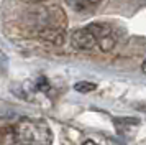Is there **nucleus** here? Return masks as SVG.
<instances>
[{
  "instance_id": "nucleus-1",
  "label": "nucleus",
  "mask_w": 146,
  "mask_h": 145,
  "mask_svg": "<svg viewBox=\"0 0 146 145\" xmlns=\"http://www.w3.org/2000/svg\"><path fill=\"white\" fill-rule=\"evenodd\" d=\"M13 137L20 145H51L53 134L43 120L21 119L13 127Z\"/></svg>"
},
{
  "instance_id": "nucleus-2",
  "label": "nucleus",
  "mask_w": 146,
  "mask_h": 145,
  "mask_svg": "<svg viewBox=\"0 0 146 145\" xmlns=\"http://www.w3.org/2000/svg\"><path fill=\"white\" fill-rule=\"evenodd\" d=\"M87 28L94 33V36L97 40V46L102 51H112L115 48L117 40H115L112 28L108 25H105V23H90Z\"/></svg>"
},
{
  "instance_id": "nucleus-3",
  "label": "nucleus",
  "mask_w": 146,
  "mask_h": 145,
  "mask_svg": "<svg viewBox=\"0 0 146 145\" xmlns=\"http://www.w3.org/2000/svg\"><path fill=\"white\" fill-rule=\"evenodd\" d=\"M71 43H72L74 48H77V50H94L95 46H97V40L94 36V33L89 30V28H79V30H76L72 32L71 35Z\"/></svg>"
},
{
  "instance_id": "nucleus-4",
  "label": "nucleus",
  "mask_w": 146,
  "mask_h": 145,
  "mask_svg": "<svg viewBox=\"0 0 146 145\" xmlns=\"http://www.w3.org/2000/svg\"><path fill=\"white\" fill-rule=\"evenodd\" d=\"M64 2L67 3V7H71L76 12H89V10L97 8L102 0H64Z\"/></svg>"
},
{
  "instance_id": "nucleus-5",
  "label": "nucleus",
  "mask_w": 146,
  "mask_h": 145,
  "mask_svg": "<svg viewBox=\"0 0 146 145\" xmlns=\"http://www.w3.org/2000/svg\"><path fill=\"white\" fill-rule=\"evenodd\" d=\"M74 89L86 94V92L95 91V89H97V86L94 84V83H89V81H80V83H76V84H74Z\"/></svg>"
},
{
  "instance_id": "nucleus-6",
  "label": "nucleus",
  "mask_w": 146,
  "mask_h": 145,
  "mask_svg": "<svg viewBox=\"0 0 146 145\" xmlns=\"http://www.w3.org/2000/svg\"><path fill=\"white\" fill-rule=\"evenodd\" d=\"M0 68H2V69L7 68V56L3 54V51H0Z\"/></svg>"
},
{
  "instance_id": "nucleus-7",
  "label": "nucleus",
  "mask_w": 146,
  "mask_h": 145,
  "mask_svg": "<svg viewBox=\"0 0 146 145\" xmlns=\"http://www.w3.org/2000/svg\"><path fill=\"white\" fill-rule=\"evenodd\" d=\"M82 145H99V144H95V142H92V140H87V142H84Z\"/></svg>"
},
{
  "instance_id": "nucleus-8",
  "label": "nucleus",
  "mask_w": 146,
  "mask_h": 145,
  "mask_svg": "<svg viewBox=\"0 0 146 145\" xmlns=\"http://www.w3.org/2000/svg\"><path fill=\"white\" fill-rule=\"evenodd\" d=\"M141 69H143V72H146V59L143 61V64H141Z\"/></svg>"
},
{
  "instance_id": "nucleus-9",
  "label": "nucleus",
  "mask_w": 146,
  "mask_h": 145,
  "mask_svg": "<svg viewBox=\"0 0 146 145\" xmlns=\"http://www.w3.org/2000/svg\"><path fill=\"white\" fill-rule=\"evenodd\" d=\"M31 2H41V0H31Z\"/></svg>"
}]
</instances>
